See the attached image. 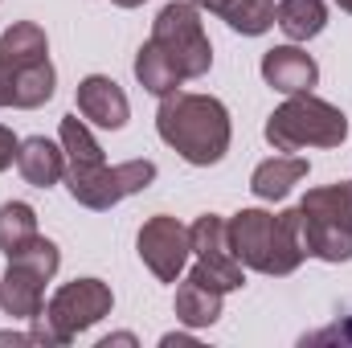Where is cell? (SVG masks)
I'll return each mask as SVG.
<instances>
[{"label":"cell","instance_id":"ac0fdd59","mask_svg":"<svg viewBox=\"0 0 352 348\" xmlns=\"http://www.w3.org/2000/svg\"><path fill=\"white\" fill-rule=\"evenodd\" d=\"M303 176H307V160L303 156H270V160H263L254 168L250 188H254L258 201H283Z\"/></svg>","mask_w":352,"mask_h":348},{"label":"cell","instance_id":"277c9868","mask_svg":"<svg viewBox=\"0 0 352 348\" xmlns=\"http://www.w3.org/2000/svg\"><path fill=\"white\" fill-rule=\"evenodd\" d=\"M303 250L320 262H352V180L311 188L299 201Z\"/></svg>","mask_w":352,"mask_h":348},{"label":"cell","instance_id":"52a82bcc","mask_svg":"<svg viewBox=\"0 0 352 348\" xmlns=\"http://www.w3.org/2000/svg\"><path fill=\"white\" fill-rule=\"evenodd\" d=\"M188 238H192V279H201L205 287L230 295L246 283V266L238 262L234 246H230V221L217 217V213H201L192 226H188Z\"/></svg>","mask_w":352,"mask_h":348},{"label":"cell","instance_id":"e0dca14e","mask_svg":"<svg viewBox=\"0 0 352 348\" xmlns=\"http://www.w3.org/2000/svg\"><path fill=\"white\" fill-rule=\"evenodd\" d=\"M221 299H226L221 291H213L201 279L184 274V283L176 287V320L188 324V328H209V324L221 320Z\"/></svg>","mask_w":352,"mask_h":348},{"label":"cell","instance_id":"cb8c5ba5","mask_svg":"<svg viewBox=\"0 0 352 348\" xmlns=\"http://www.w3.org/2000/svg\"><path fill=\"white\" fill-rule=\"evenodd\" d=\"M307 340H311V345H324V340H340V345H352V316L344 320V324L336 320L332 328H320V332H311Z\"/></svg>","mask_w":352,"mask_h":348},{"label":"cell","instance_id":"d6986e66","mask_svg":"<svg viewBox=\"0 0 352 348\" xmlns=\"http://www.w3.org/2000/svg\"><path fill=\"white\" fill-rule=\"evenodd\" d=\"M135 78H140V87L148 90V94H156V98H164V94H176L180 90V70H176V62L148 37L140 50H135Z\"/></svg>","mask_w":352,"mask_h":348},{"label":"cell","instance_id":"9c48e42d","mask_svg":"<svg viewBox=\"0 0 352 348\" xmlns=\"http://www.w3.org/2000/svg\"><path fill=\"white\" fill-rule=\"evenodd\" d=\"M140 259L144 266L160 279V283H176L184 274V266L192 259V238H188V226H180L168 213H156L144 221L140 230Z\"/></svg>","mask_w":352,"mask_h":348},{"label":"cell","instance_id":"7402d4cb","mask_svg":"<svg viewBox=\"0 0 352 348\" xmlns=\"http://www.w3.org/2000/svg\"><path fill=\"white\" fill-rule=\"evenodd\" d=\"M37 238V209L29 201H4L0 205V254L16 259Z\"/></svg>","mask_w":352,"mask_h":348},{"label":"cell","instance_id":"3957f363","mask_svg":"<svg viewBox=\"0 0 352 348\" xmlns=\"http://www.w3.org/2000/svg\"><path fill=\"white\" fill-rule=\"evenodd\" d=\"M349 140V119L336 102L320 94H287L283 107L266 119V144L274 152H303V148H340Z\"/></svg>","mask_w":352,"mask_h":348},{"label":"cell","instance_id":"6da1fadb","mask_svg":"<svg viewBox=\"0 0 352 348\" xmlns=\"http://www.w3.org/2000/svg\"><path fill=\"white\" fill-rule=\"evenodd\" d=\"M156 131L192 168L221 164L226 152H230V140H234L226 102L213 98V94H188V90H176V94L160 98Z\"/></svg>","mask_w":352,"mask_h":348},{"label":"cell","instance_id":"8992f818","mask_svg":"<svg viewBox=\"0 0 352 348\" xmlns=\"http://www.w3.org/2000/svg\"><path fill=\"white\" fill-rule=\"evenodd\" d=\"M152 41L168 54L180 70V78H205L213 66V45L201 25V8L192 0H173L152 21Z\"/></svg>","mask_w":352,"mask_h":348},{"label":"cell","instance_id":"5b68a950","mask_svg":"<svg viewBox=\"0 0 352 348\" xmlns=\"http://www.w3.org/2000/svg\"><path fill=\"white\" fill-rule=\"evenodd\" d=\"M115 307V295L102 279H74L66 287L54 291V299L45 303V312L33 324V345H70L78 332L94 328L98 320H107Z\"/></svg>","mask_w":352,"mask_h":348},{"label":"cell","instance_id":"4316f807","mask_svg":"<svg viewBox=\"0 0 352 348\" xmlns=\"http://www.w3.org/2000/svg\"><path fill=\"white\" fill-rule=\"evenodd\" d=\"M111 345H135V336H127V332H123V336H107L102 348H111Z\"/></svg>","mask_w":352,"mask_h":348},{"label":"cell","instance_id":"5bb4252c","mask_svg":"<svg viewBox=\"0 0 352 348\" xmlns=\"http://www.w3.org/2000/svg\"><path fill=\"white\" fill-rule=\"evenodd\" d=\"M58 140H62V148H66V180H82V176L98 173V168H107V160H102V148H98V140L90 135L87 119H78V111L62 119V127H58Z\"/></svg>","mask_w":352,"mask_h":348},{"label":"cell","instance_id":"f1b7e54d","mask_svg":"<svg viewBox=\"0 0 352 348\" xmlns=\"http://www.w3.org/2000/svg\"><path fill=\"white\" fill-rule=\"evenodd\" d=\"M336 4H340V8H344V12H352V0H336Z\"/></svg>","mask_w":352,"mask_h":348},{"label":"cell","instance_id":"7a4b0ae2","mask_svg":"<svg viewBox=\"0 0 352 348\" xmlns=\"http://www.w3.org/2000/svg\"><path fill=\"white\" fill-rule=\"evenodd\" d=\"M230 246H234V254L246 270H258V274L299 270V262L307 259L299 205L283 209V213H266V209L234 213L230 217Z\"/></svg>","mask_w":352,"mask_h":348},{"label":"cell","instance_id":"44dd1931","mask_svg":"<svg viewBox=\"0 0 352 348\" xmlns=\"http://www.w3.org/2000/svg\"><path fill=\"white\" fill-rule=\"evenodd\" d=\"M58 90V70L54 62H37V66H25V70H12V107L21 111H37L54 98Z\"/></svg>","mask_w":352,"mask_h":348},{"label":"cell","instance_id":"ffe728a7","mask_svg":"<svg viewBox=\"0 0 352 348\" xmlns=\"http://www.w3.org/2000/svg\"><path fill=\"white\" fill-rule=\"evenodd\" d=\"M274 25L299 45V41H311L324 33L328 25V4L324 0H278L274 4Z\"/></svg>","mask_w":352,"mask_h":348},{"label":"cell","instance_id":"603a6c76","mask_svg":"<svg viewBox=\"0 0 352 348\" xmlns=\"http://www.w3.org/2000/svg\"><path fill=\"white\" fill-rule=\"evenodd\" d=\"M8 262H21V266L37 270L41 279H54V274H58V266H62V250H58L50 238H41V234H37V238L16 254V259H8Z\"/></svg>","mask_w":352,"mask_h":348},{"label":"cell","instance_id":"484cf974","mask_svg":"<svg viewBox=\"0 0 352 348\" xmlns=\"http://www.w3.org/2000/svg\"><path fill=\"white\" fill-rule=\"evenodd\" d=\"M0 107H12V66L0 58Z\"/></svg>","mask_w":352,"mask_h":348},{"label":"cell","instance_id":"2e32d148","mask_svg":"<svg viewBox=\"0 0 352 348\" xmlns=\"http://www.w3.org/2000/svg\"><path fill=\"white\" fill-rule=\"evenodd\" d=\"M0 58L12 66V70H25V66H37L50 58V37L37 21H12L4 33H0Z\"/></svg>","mask_w":352,"mask_h":348},{"label":"cell","instance_id":"9a60e30c","mask_svg":"<svg viewBox=\"0 0 352 348\" xmlns=\"http://www.w3.org/2000/svg\"><path fill=\"white\" fill-rule=\"evenodd\" d=\"M197 8H209L213 17H221L234 33L242 37H263L274 25V4L270 0H192Z\"/></svg>","mask_w":352,"mask_h":348},{"label":"cell","instance_id":"7c38bea8","mask_svg":"<svg viewBox=\"0 0 352 348\" xmlns=\"http://www.w3.org/2000/svg\"><path fill=\"white\" fill-rule=\"evenodd\" d=\"M45 283L50 279H41L37 270H29L21 262H8V270L0 279V307H4V316L25 320V324L37 320L45 312Z\"/></svg>","mask_w":352,"mask_h":348},{"label":"cell","instance_id":"83f0119b","mask_svg":"<svg viewBox=\"0 0 352 348\" xmlns=\"http://www.w3.org/2000/svg\"><path fill=\"white\" fill-rule=\"evenodd\" d=\"M111 4H119V8H140L144 0H111Z\"/></svg>","mask_w":352,"mask_h":348},{"label":"cell","instance_id":"30bf717a","mask_svg":"<svg viewBox=\"0 0 352 348\" xmlns=\"http://www.w3.org/2000/svg\"><path fill=\"white\" fill-rule=\"evenodd\" d=\"M74 102H78V115L102 131H119L131 119V102H127L123 87L107 74H87L74 90Z\"/></svg>","mask_w":352,"mask_h":348},{"label":"cell","instance_id":"8fae6325","mask_svg":"<svg viewBox=\"0 0 352 348\" xmlns=\"http://www.w3.org/2000/svg\"><path fill=\"white\" fill-rule=\"evenodd\" d=\"M263 78L278 94H307L320 83V66L307 50H299L291 41V45H274L263 54Z\"/></svg>","mask_w":352,"mask_h":348},{"label":"cell","instance_id":"4fadbf2b","mask_svg":"<svg viewBox=\"0 0 352 348\" xmlns=\"http://www.w3.org/2000/svg\"><path fill=\"white\" fill-rule=\"evenodd\" d=\"M16 168L25 176V184L33 188H54L58 180H66V148L45 140V135H29L16 148Z\"/></svg>","mask_w":352,"mask_h":348},{"label":"cell","instance_id":"d4e9b609","mask_svg":"<svg viewBox=\"0 0 352 348\" xmlns=\"http://www.w3.org/2000/svg\"><path fill=\"white\" fill-rule=\"evenodd\" d=\"M16 148H21V140H16L8 127H0V173H4V168H12V160H16Z\"/></svg>","mask_w":352,"mask_h":348},{"label":"cell","instance_id":"ba28073f","mask_svg":"<svg viewBox=\"0 0 352 348\" xmlns=\"http://www.w3.org/2000/svg\"><path fill=\"white\" fill-rule=\"evenodd\" d=\"M152 180H156V164L152 160H123V164H107V168L82 176V180H66V188L87 209H111V205L144 193Z\"/></svg>","mask_w":352,"mask_h":348}]
</instances>
